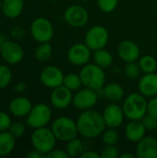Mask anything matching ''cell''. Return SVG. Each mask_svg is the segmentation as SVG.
Returning a JSON list of instances; mask_svg holds the SVG:
<instances>
[{"label":"cell","instance_id":"3957f363","mask_svg":"<svg viewBox=\"0 0 157 158\" xmlns=\"http://www.w3.org/2000/svg\"><path fill=\"white\" fill-rule=\"evenodd\" d=\"M80 77L84 87L91 88L94 91L102 89L105 83V73L104 69L93 64H86L80 71Z\"/></svg>","mask_w":157,"mask_h":158},{"label":"cell","instance_id":"5bb4252c","mask_svg":"<svg viewBox=\"0 0 157 158\" xmlns=\"http://www.w3.org/2000/svg\"><path fill=\"white\" fill-rule=\"evenodd\" d=\"M72 100H73L72 91H70L68 88H67L64 85L53 89L50 94L51 105L56 109H59V110L66 109L72 103Z\"/></svg>","mask_w":157,"mask_h":158},{"label":"cell","instance_id":"bcb514c9","mask_svg":"<svg viewBox=\"0 0 157 158\" xmlns=\"http://www.w3.org/2000/svg\"><path fill=\"white\" fill-rule=\"evenodd\" d=\"M50 1H52V2H56V1H57V0H50Z\"/></svg>","mask_w":157,"mask_h":158},{"label":"cell","instance_id":"5b68a950","mask_svg":"<svg viewBox=\"0 0 157 158\" xmlns=\"http://www.w3.org/2000/svg\"><path fill=\"white\" fill-rule=\"evenodd\" d=\"M51 130L56 140L66 143L77 138L79 134L76 121L68 117H59L56 118L52 123Z\"/></svg>","mask_w":157,"mask_h":158},{"label":"cell","instance_id":"cb8c5ba5","mask_svg":"<svg viewBox=\"0 0 157 158\" xmlns=\"http://www.w3.org/2000/svg\"><path fill=\"white\" fill-rule=\"evenodd\" d=\"M93 61L97 66L101 67L102 69H106V68H109L112 65V63H113V56L108 50H106L105 48H102V49L94 51Z\"/></svg>","mask_w":157,"mask_h":158},{"label":"cell","instance_id":"f546056e","mask_svg":"<svg viewBox=\"0 0 157 158\" xmlns=\"http://www.w3.org/2000/svg\"><path fill=\"white\" fill-rule=\"evenodd\" d=\"M119 135L115 129L109 128L102 134V142L105 145H116L118 142Z\"/></svg>","mask_w":157,"mask_h":158},{"label":"cell","instance_id":"ee69618b","mask_svg":"<svg viewBox=\"0 0 157 158\" xmlns=\"http://www.w3.org/2000/svg\"><path fill=\"white\" fill-rule=\"evenodd\" d=\"M8 39H7V36L6 35V34H4V33H0V45L2 44H4L6 41H7Z\"/></svg>","mask_w":157,"mask_h":158},{"label":"cell","instance_id":"ba28073f","mask_svg":"<svg viewBox=\"0 0 157 158\" xmlns=\"http://www.w3.org/2000/svg\"><path fill=\"white\" fill-rule=\"evenodd\" d=\"M109 40L108 31L101 25L92 27L85 34V44L93 51L105 48Z\"/></svg>","mask_w":157,"mask_h":158},{"label":"cell","instance_id":"d4e9b609","mask_svg":"<svg viewBox=\"0 0 157 158\" xmlns=\"http://www.w3.org/2000/svg\"><path fill=\"white\" fill-rule=\"evenodd\" d=\"M66 152L68 157H81V154L84 152L82 142L78 138H74L67 142Z\"/></svg>","mask_w":157,"mask_h":158},{"label":"cell","instance_id":"7c38bea8","mask_svg":"<svg viewBox=\"0 0 157 158\" xmlns=\"http://www.w3.org/2000/svg\"><path fill=\"white\" fill-rule=\"evenodd\" d=\"M91 49L84 44H72L68 51V61L77 67H83L90 62L92 57Z\"/></svg>","mask_w":157,"mask_h":158},{"label":"cell","instance_id":"836d02e7","mask_svg":"<svg viewBox=\"0 0 157 158\" xmlns=\"http://www.w3.org/2000/svg\"><path fill=\"white\" fill-rule=\"evenodd\" d=\"M100 156L101 158H117L119 156V151L116 145H105Z\"/></svg>","mask_w":157,"mask_h":158},{"label":"cell","instance_id":"30bf717a","mask_svg":"<svg viewBox=\"0 0 157 158\" xmlns=\"http://www.w3.org/2000/svg\"><path fill=\"white\" fill-rule=\"evenodd\" d=\"M0 56L7 64L16 65L23 59L24 51L19 43L7 40L0 45Z\"/></svg>","mask_w":157,"mask_h":158},{"label":"cell","instance_id":"e575fe53","mask_svg":"<svg viewBox=\"0 0 157 158\" xmlns=\"http://www.w3.org/2000/svg\"><path fill=\"white\" fill-rule=\"evenodd\" d=\"M12 124L11 118L6 112L0 110V131H8Z\"/></svg>","mask_w":157,"mask_h":158},{"label":"cell","instance_id":"4fadbf2b","mask_svg":"<svg viewBox=\"0 0 157 158\" xmlns=\"http://www.w3.org/2000/svg\"><path fill=\"white\" fill-rule=\"evenodd\" d=\"M65 75L62 70L56 66H47L43 68L40 73L41 82L47 88L55 89L63 85Z\"/></svg>","mask_w":157,"mask_h":158},{"label":"cell","instance_id":"ffe728a7","mask_svg":"<svg viewBox=\"0 0 157 158\" xmlns=\"http://www.w3.org/2000/svg\"><path fill=\"white\" fill-rule=\"evenodd\" d=\"M146 129L142 120H130L125 128V136L131 143H138L145 137Z\"/></svg>","mask_w":157,"mask_h":158},{"label":"cell","instance_id":"6da1fadb","mask_svg":"<svg viewBox=\"0 0 157 158\" xmlns=\"http://www.w3.org/2000/svg\"><path fill=\"white\" fill-rule=\"evenodd\" d=\"M79 134L86 139H94L103 134L106 128L103 114L88 109L84 110L76 120Z\"/></svg>","mask_w":157,"mask_h":158},{"label":"cell","instance_id":"9a60e30c","mask_svg":"<svg viewBox=\"0 0 157 158\" xmlns=\"http://www.w3.org/2000/svg\"><path fill=\"white\" fill-rule=\"evenodd\" d=\"M103 118L106 127L117 129L122 125L125 115L122 106H119L117 104H110L104 109Z\"/></svg>","mask_w":157,"mask_h":158},{"label":"cell","instance_id":"4316f807","mask_svg":"<svg viewBox=\"0 0 157 158\" xmlns=\"http://www.w3.org/2000/svg\"><path fill=\"white\" fill-rule=\"evenodd\" d=\"M139 65L142 71L145 73H154L157 71V60L155 57L150 55L142 56L139 60Z\"/></svg>","mask_w":157,"mask_h":158},{"label":"cell","instance_id":"f6af8a7d","mask_svg":"<svg viewBox=\"0 0 157 158\" xmlns=\"http://www.w3.org/2000/svg\"><path fill=\"white\" fill-rule=\"evenodd\" d=\"M0 11H2V1L0 0Z\"/></svg>","mask_w":157,"mask_h":158},{"label":"cell","instance_id":"8992f818","mask_svg":"<svg viewBox=\"0 0 157 158\" xmlns=\"http://www.w3.org/2000/svg\"><path fill=\"white\" fill-rule=\"evenodd\" d=\"M52 118V111L49 106L43 103L36 104L32 106L30 113L27 116V124L33 128H43L45 127Z\"/></svg>","mask_w":157,"mask_h":158},{"label":"cell","instance_id":"74e56055","mask_svg":"<svg viewBox=\"0 0 157 158\" xmlns=\"http://www.w3.org/2000/svg\"><path fill=\"white\" fill-rule=\"evenodd\" d=\"M26 34L25 30L20 26H14L10 29V35L14 39H20Z\"/></svg>","mask_w":157,"mask_h":158},{"label":"cell","instance_id":"1f68e13d","mask_svg":"<svg viewBox=\"0 0 157 158\" xmlns=\"http://www.w3.org/2000/svg\"><path fill=\"white\" fill-rule=\"evenodd\" d=\"M118 0H97L98 7L105 13H111L118 6Z\"/></svg>","mask_w":157,"mask_h":158},{"label":"cell","instance_id":"e0dca14e","mask_svg":"<svg viewBox=\"0 0 157 158\" xmlns=\"http://www.w3.org/2000/svg\"><path fill=\"white\" fill-rule=\"evenodd\" d=\"M136 156L138 158H157V140L154 137H143L137 143Z\"/></svg>","mask_w":157,"mask_h":158},{"label":"cell","instance_id":"ab89813d","mask_svg":"<svg viewBox=\"0 0 157 158\" xmlns=\"http://www.w3.org/2000/svg\"><path fill=\"white\" fill-rule=\"evenodd\" d=\"M14 89H15V92L17 94H22L27 90V85L24 81H19L16 83Z\"/></svg>","mask_w":157,"mask_h":158},{"label":"cell","instance_id":"b9f144b4","mask_svg":"<svg viewBox=\"0 0 157 158\" xmlns=\"http://www.w3.org/2000/svg\"><path fill=\"white\" fill-rule=\"evenodd\" d=\"M26 157L28 158H42V157H45L44 155H43L42 153H40L39 151L33 149L31 151H30L29 153H27L26 155Z\"/></svg>","mask_w":157,"mask_h":158},{"label":"cell","instance_id":"ac0fdd59","mask_svg":"<svg viewBox=\"0 0 157 158\" xmlns=\"http://www.w3.org/2000/svg\"><path fill=\"white\" fill-rule=\"evenodd\" d=\"M32 108L31 100L25 96H17L12 99L8 105L9 113L16 118L27 117Z\"/></svg>","mask_w":157,"mask_h":158},{"label":"cell","instance_id":"2e32d148","mask_svg":"<svg viewBox=\"0 0 157 158\" xmlns=\"http://www.w3.org/2000/svg\"><path fill=\"white\" fill-rule=\"evenodd\" d=\"M117 54L122 61L128 63L136 61L140 57L141 51L136 43L131 40H124L118 44Z\"/></svg>","mask_w":157,"mask_h":158},{"label":"cell","instance_id":"4dcf8cb0","mask_svg":"<svg viewBox=\"0 0 157 158\" xmlns=\"http://www.w3.org/2000/svg\"><path fill=\"white\" fill-rule=\"evenodd\" d=\"M12 81V71L6 65H0V89L6 88Z\"/></svg>","mask_w":157,"mask_h":158},{"label":"cell","instance_id":"d6986e66","mask_svg":"<svg viewBox=\"0 0 157 158\" xmlns=\"http://www.w3.org/2000/svg\"><path fill=\"white\" fill-rule=\"evenodd\" d=\"M139 92L145 97L157 95V73H145L139 81Z\"/></svg>","mask_w":157,"mask_h":158},{"label":"cell","instance_id":"8d00e7d4","mask_svg":"<svg viewBox=\"0 0 157 158\" xmlns=\"http://www.w3.org/2000/svg\"><path fill=\"white\" fill-rule=\"evenodd\" d=\"M147 114L157 118V95L151 97L147 102Z\"/></svg>","mask_w":157,"mask_h":158},{"label":"cell","instance_id":"484cf974","mask_svg":"<svg viewBox=\"0 0 157 158\" xmlns=\"http://www.w3.org/2000/svg\"><path fill=\"white\" fill-rule=\"evenodd\" d=\"M53 54V48L50 43H41L35 49V58L41 62H45L51 58Z\"/></svg>","mask_w":157,"mask_h":158},{"label":"cell","instance_id":"7bdbcfd3","mask_svg":"<svg viewBox=\"0 0 157 158\" xmlns=\"http://www.w3.org/2000/svg\"><path fill=\"white\" fill-rule=\"evenodd\" d=\"M135 156H134V154H129V153H124L119 156L120 158H134Z\"/></svg>","mask_w":157,"mask_h":158},{"label":"cell","instance_id":"60d3db41","mask_svg":"<svg viewBox=\"0 0 157 158\" xmlns=\"http://www.w3.org/2000/svg\"><path fill=\"white\" fill-rule=\"evenodd\" d=\"M81 158H101V156L94 151H85L81 154Z\"/></svg>","mask_w":157,"mask_h":158},{"label":"cell","instance_id":"d590c367","mask_svg":"<svg viewBox=\"0 0 157 158\" xmlns=\"http://www.w3.org/2000/svg\"><path fill=\"white\" fill-rule=\"evenodd\" d=\"M143 124L144 125L146 131H155L157 126V118L146 114L142 119Z\"/></svg>","mask_w":157,"mask_h":158},{"label":"cell","instance_id":"9c48e42d","mask_svg":"<svg viewBox=\"0 0 157 158\" xmlns=\"http://www.w3.org/2000/svg\"><path fill=\"white\" fill-rule=\"evenodd\" d=\"M98 98L99 96L96 91L88 87H84L76 91L75 94L73 95L72 104L77 109L84 111L92 109L97 104Z\"/></svg>","mask_w":157,"mask_h":158},{"label":"cell","instance_id":"44dd1931","mask_svg":"<svg viewBox=\"0 0 157 158\" xmlns=\"http://www.w3.org/2000/svg\"><path fill=\"white\" fill-rule=\"evenodd\" d=\"M25 0H3L2 13L7 19H16L23 11Z\"/></svg>","mask_w":157,"mask_h":158},{"label":"cell","instance_id":"c3c4849f","mask_svg":"<svg viewBox=\"0 0 157 158\" xmlns=\"http://www.w3.org/2000/svg\"><path fill=\"white\" fill-rule=\"evenodd\" d=\"M156 9H157V6H156Z\"/></svg>","mask_w":157,"mask_h":158},{"label":"cell","instance_id":"f35d334b","mask_svg":"<svg viewBox=\"0 0 157 158\" xmlns=\"http://www.w3.org/2000/svg\"><path fill=\"white\" fill-rule=\"evenodd\" d=\"M45 157L48 158H68V156L66 152V150H60V149H53L51 152H49Z\"/></svg>","mask_w":157,"mask_h":158},{"label":"cell","instance_id":"83f0119b","mask_svg":"<svg viewBox=\"0 0 157 158\" xmlns=\"http://www.w3.org/2000/svg\"><path fill=\"white\" fill-rule=\"evenodd\" d=\"M63 85L66 86L67 88H68L72 92L78 91L79 89H81V87L82 85V81L80 77V74L69 73V74L65 75Z\"/></svg>","mask_w":157,"mask_h":158},{"label":"cell","instance_id":"7a4b0ae2","mask_svg":"<svg viewBox=\"0 0 157 158\" xmlns=\"http://www.w3.org/2000/svg\"><path fill=\"white\" fill-rule=\"evenodd\" d=\"M122 109L130 120H141L147 114V101L145 96L141 93H133L129 94L122 105Z\"/></svg>","mask_w":157,"mask_h":158},{"label":"cell","instance_id":"7402d4cb","mask_svg":"<svg viewBox=\"0 0 157 158\" xmlns=\"http://www.w3.org/2000/svg\"><path fill=\"white\" fill-rule=\"evenodd\" d=\"M104 96L112 103H117L124 98V88L117 82H111L104 86Z\"/></svg>","mask_w":157,"mask_h":158},{"label":"cell","instance_id":"8fae6325","mask_svg":"<svg viewBox=\"0 0 157 158\" xmlns=\"http://www.w3.org/2000/svg\"><path fill=\"white\" fill-rule=\"evenodd\" d=\"M64 19L66 22L74 28H81L86 25L89 20V13L87 9L79 5L68 6L65 13Z\"/></svg>","mask_w":157,"mask_h":158},{"label":"cell","instance_id":"d6a6232c","mask_svg":"<svg viewBox=\"0 0 157 158\" xmlns=\"http://www.w3.org/2000/svg\"><path fill=\"white\" fill-rule=\"evenodd\" d=\"M25 131H26V128H25V125L19 121H16V122H12L8 131L16 138H20L24 135L25 133Z\"/></svg>","mask_w":157,"mask_h":158},{"label":"cell","instance_id":"7dc6e473","mask_svg":"<svg viewBox=\"0 0 157 158\" xmlns=\"http://www.w3.org/2000/svg\"><path fill=\"white\" fill-rule=\"evenodd\" d=\"M155 131H156V132H157V126H156V129H155Z\"/></svg>","mask_w":157,"mask_h":158},{"label":"cell","instance_id":"52a82bcc","mask_svg":"<svg viewBox=\"0 0 157 158\" xmlns=\"http://www.w3.org/2000/svg\"><path fill=\"white\" fill-rule=\"evenodd\" d=\"M31 34L38 43H50L54 36V27L49 19L39 17L31 24Z\"/></svg>","mask_w":157,"mask_h":158},{"label":"cell","instance_id":"277c9868","mask_svg":"<svg viewBox=\"0 0 157 158\" xmlns=\"http://www.w3.org/2000/svg\"><path fill=\"white\" fill-rule=\"evenodd\" d=\"M31 143L33 149L46 156L56 147V138L51 129L46 127L34 129L31 136Z\"/></svg>","mask_w":157,"mask_h":158},{"label":"cell","instance_id":"f1b7e54d","mask_svg":"<svg viewBox=\"0 0 157 158\" xmlns=\"http://www.w3.org/2000/svg\"><path fill=\"white\" fill-rule=\"evenodd\" d=\"M142 72L143 71L140 68L139 63L137 64V63H135V61L134 62H128L126 64V66L124 67V74L130 80L138 79Z\"/></svg>","mask_w":157,"mask_h":158},{"label":"cell","instance_id":"603a6c76","mask_svg":"<svg viewBox=\"0 0 157 158\" xmlns=\"http://www.w3.org/2000/svg\"><path fill=\"white\" fill-rule=\"evenodd\" d=\"M16 145V138L8 131H0V156H6L12 153Z\"/></svg>","mask_w":157,"mask_h":158}]
</instances>
